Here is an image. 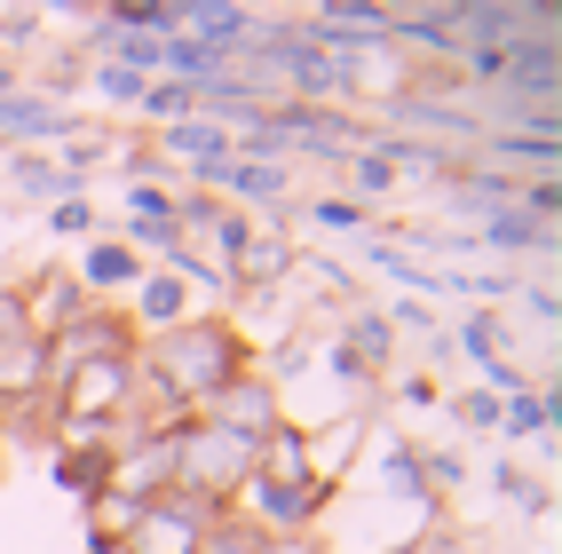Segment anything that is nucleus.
<instances>
[{"label":"nucleus","instance_id":"obj_1","mask_svg":"<svg viewBox=\"0 0 562 554\" xmlns=\"http://www.w3.org/2000/svg\"><path fill=\"white\" fill-rule=\"evenodd\" d=\"M333 491H341V484H325V475H302V484H270V475H254V484L238 491V515L261 523L270 539H293V531H317V515L333 507Z\"/></svg>","mask_w":562,"mask_h":554},{"label":"nucleus","instance_id":"obj_2","mask_svg":"<svg viewBox=\"0 0 562 554\" xmlns=\"http://www.w3.org/2000/svg\"><path fill=\"white\" fill-rule=\"evenodd\" d=\"M270 135H278V159H293V151L302 159H349L357 143H372L357 111H333V103H285L270 120Z\"/></svg>","mask_w":562,"mask_h":554},{"label":"nucleus","instance_id":"obj_3","mask_svg":"<svg viewBox=\"0 0 562 554\" xmlns=\"http://www.w3.org/2000/svg\"><path fill=\"white\" fill-rule=\"evenodd\" d=\"M143 349V332L127 325L120 302H95L88 317H71L56 341H48V381L56 373H80V364H103V357H135Z\"/></svg>","mask_w":562,"mask_h":554},{"label":"nucleus","instance_id":"obj_4","mask_svg":"<svg viewBox=\"0 0 562 554\" xmlns=\"http://www.w3.org/2000/svg\"><path fill=\"white\" fill-rule=\"evenodd\" d=\"M381 120L404 135V127H420L428 143H443V151H475L483 143V120H475V103H436L428 88H396V95H381ZM412 135V143H420Z\"/></svg>","mask_w":562,"mask_h":554},{"label":"nucleus","instance_id":"obj_5","mask_svg":"<svg viewBox=\"0 0 562 554\" xmlns=\"http://www.w3.org/2000/svg\"><path fill=\"white\" fill-rule=\"evenodd\" d=\"M214 515H222V507L167 491V499H151V507L135 515V531L120 539V554H199V539H206Z\"/></svg>","mask_w":562,"mask_h":554},{"label":"nucleus","instance_id":"obj_6","mask_svg":"<svg viewBox=\"0 0 562 554\" xmlns=\"http://www.w3.org/2000/svg\"><path fill=\"white\" fill-rule=\"evenodd\" d=\"M562 16L554 9H522V0H452V41L460 56L468 48H515L531 32H554Z\"/></svg>","mask_w":562,"mask_h":554},{"label":"nucleus","instance_id":"obj_7","mask_svg":"<svg viewBox=\"0 0 562 554\" xmlns=\"http://www.w3.org/2000/svg\"><path fill=\"white\" fill-rule=\"evenodd\" d=\"M191 420H206V428H231V436H246V443H261L285 412H278V388L261 381V364H246L238 381H222L214 396H199V412Z\"/></svg>","mask_w":562,"mask_h":554},{"label":"nucleus","instance_id":"obj_8","mask_svg":"<svg viewBox=\"0 0 562 554\" xmlns=\"http://www.w3.org/2000/svg\"><path fill=\"white\" fill-rule=\"evenodd\" d=\"M175 436H182V428H159V436H143L135 452H111V475H103V484L120 491V499H135V507L167 499V491H175Z\"/></svg>","mask_w":562,"mask_h":554},{"label":"nucleus","instance_id":"obj_9","mask_svg":"<svg viewBox=\"0 0 562 554\" xmlns=\"http://www.w3.org/2000/svg\"><path fill=\"white\" fill-rule=\"evenodd\" d=\"M159 159L175 167H191L199 174V191H222V174H231V159H238V143L222 135L214 120H175V127H159Z\"/></svg>","mask_w":562,"mask_h":554},{"label":"nucleus","instance_id":"obj_10","mask_svg":"<svg viewBox=\"0 0 562 554\" xmlns=\"http://www.w3.org/2000/svg\"><path fill=\"white\" fill-rule=\"evenodd\" d=\"M293 270H302V246L285 238V222H261V230L246 238V253L222 278H231V293H278Z\"/></svg>","mask_w":562,"mask_h":554},{"label":"nucleus","instance_id":"obj_11","mask_svg":"<svg viewBox=\"0 0 562 554\" xmlns=\"http://www.w3.org/2000/svg\"><path fill=\"white\" fill-rule=\"evenodd\" d=\"M41 396H48V341L0 332V412H41Z\"/></svg>","mask_w":562,"mask_h":554},{"label":"nucleus","instance_id":"obj_12","mask_svg":"<svg viewBox=\"0 0 562 554\" xmlns=\"http://www.w3.org/2000/svg\"><path fill=\"white\" fill-rule=\"evenodd\" d=\"M127 325L151 341V332H167V325H182V317H199V302H191V285H182L175 270H143V285L127 293Z\"/></svg>","mask_w":562,"mask_h":554},{"label":"nucleus","instance_id":"obj_13","mask_svg":"<svg viewBox=\"0 0 562 554\" xmlns=\"http://www.w3.org/2000/svg\"><path fill=\"white\" fill-rule=\"evenodd\" d=\"M95 302H88V285L71 278V270H41V278H24V317H32V332L41 341H56V332L71 325V317H88Z\"/></svg>","mask_w":562,"mask_h":554},{"label":"nucleus","instance_id":"obj_14","mask_svg":"<svg viewBox=\"0 0 562 554\" xmlns=\"http://www.w3.org/2000/svg\"><path fill=\"white\" fill-rule=\"evenodd\" d=\"M71 278L88 285V302H111V293H135L143 285V253L127 238H88L80 262H71Z\"/></svg>","mask_w":562,"mask_h":554},{"label":"nucleus","instance_id":"obj_15","mask_svg":"<svg viewBox=\"0 0 562 554\" xmlns=\"http://www.w3.org/2000/svg\"><path fill=\"white\" fill-rule=\"evenodd\" d=\"M389 48H428V56H460L452 41V0H396L389 9Z\"/></svg>","mask_w":562,"mask_h":554},{"label":"nucleus","instance_id":"obj_16","mask_svg":"<svg viewBox=\"0 0 562 554\" xmlns=\"http://www.w3.org/2000/svg\"><path fill=\"white\" fill-rule=\"evenodd\" d=\"M0 135H9V143H48V135H71V111H64L48 88H16V95H0Z\"/></svg>","mask_w":562,"mask_h":554},{"label":"nucleus","instance_id":"obj_17","mask_svg":"<svg viewBox=\"0 0 562 554\" xmlns=\"http://www.w3.org/2000/svg\"><path fill=\"white\" fill-rule=\"evenodd\" d=\"M475 253H499V262H522V253H554V222H531V214H492V222H475Z\"/></svg>","mask_w":562,"mask_h":554},{"label":"nucleus","instance_id":"obj_18","mask_svg":"<svg viewBox=\"0 0 562 554\" xmlns=\"http://www.w3.org/2000/svg\"><path fill=\"white\" fill-rule=\"evenodd\" d=\"M9 191L64 206V199H88V174H71L64 159H41V151H16V159H9Z\"/></svg>","mask_w":562,"mask_h":554},{"label":"nucleus","instance_id":"obj_19","mask_svg":"<svg viewBox=\"0 0 562 554\" xmlns=\"http://www.w3.org/2000/svg\"><path fill=\"white\" fill-rule=\"evenodd\" d=\"M443 191H452V206H460V214L492 222V214H515L522 182H515V174H492V167H460L452 182H443Z\"/></svg>","mask_w":562,"mask_h":554},{"label":"nucleus","instance_id":"obj_20","mask_svg":"<svg viewBox=\"0 0 562 554\" xmlns=\"http://www.w3.org/2000/svg\"><path fill=\"white\" fill-rule=\"evenodd\" d=\"M372 475H381V491L389 499H412V507H428L436 515V491H428V475H420V443H381V452H372Z\"/></svg>","mask_w":562,"mask_h":554},{"label":"nucleus","instance_id":"obj_21","mask_svg":"<svg viewBox=\"0 0 562 554\" xmlns=\"http://www.w3.org/2000/svg\"><path fill=\"white\" fill-rule=\"evenodd\" d=\"M48 475H56V491H71L88 507L111 475V452H95V443H48Z\"/></svg>","mask_w":562,"mask_h":554},{"label":"nucleus","instance_id":"obj_22","mask_svg":"<svg viewBox=\"0 0 562 554\" xmlns=\"http://www.w3.org/2000/svg\"><path fill=\"white\" fill-rule=\"evenodd\" d=\"M261 475H270V484H302V475H317V452H310L302 420H278L270 436H261Z\"/></svg>","mask_w":562,"mask_h":554},{"label":"nucleus","instance_id":"obj_23","mask_svg":"<svg viewBox=\"0 0 562 554\" xmlns=\"http://www.w3.org/2000/svg\"><path fill=\"white\" fill-rule=\"evenodd\" d=\"M443 341H452V357L483 364V373H492V364H499V357L515 349V341H507V317H499V309H468V317H460L452 332H443Z\"/></svg>","mask_w":562,"mask_h":554},{"label":"nucleus","instance_id":"obj_24","mask_svg":"<svg viewBox=\"0 0 562 554\" xmlns=\"http://www.w3.org/2000/svg\"><path fill=\"white\" fill-rule=\"evenodd\" d=\"M333 341H349V349L364 357V373H389V364H396V325H389V309H349Z\"/></svg>","mask_w":562,"mask_h":554},{"label":"nucleus","instance_id":"obj_25","mask_svg":"<svg viewBox=\"0 0 562 554\" xmlns=\"http://www.w3.org/2000/svg\"><path fill=\"white\" fill-rule=\"evenodd\" d=\"M389 167H396V182H404V174H420V182H452V174L468 167V151H443V143L389 135Z\"/></svg>","mask_w":562,"mask_h":554},{"label":"nucleus","instance_id":"obj_26","mask_svg":"<svg viewBox=\"0 0 562 554\" xmlns=\"http://www.w3.org/2000/svg\"><path fill=\"white\" fill-rule=\"evenodd\" d=\"M341 174H349V199H357V206H372V199H396V167H389V143H357V151L341 159Z\"/></svg>","mask_w":562,"mask_h":554},{"label":"nucleus","instance_id":"obj_27","mask_svg":"<svg viewBox=\"0 0 562 554\" xmlns=\"http://www.w3.org/2000/svg\"><path fill=\"white\" fill-rule=\"evenodd\" d=\"M143 120L151 127H175V120H199V88L191 80H143Z\"/></svg>","mask_w":562,"mask_h":554},{"label":"nucleus","instance_id":"obj_28","mask_svg":"<svg viewBox=\"0 0 562 554\" xmlns=\"http://www.w3.org/2000/svg\"><path fill=\"white\" fill-rule=\"evenodd\" d=\"M302 222H317V230H333V238H357V230H372V206H357L349 191H317L302 206Z\"/></svg>","mask_w":562,"mask_h":554},{"label":"nucleus","instance_id":"obj_29","mask_svg":"<svg viewBox=\"0 0 562 554\" xmlns=\"http://www.w3.org/2000/svg\"><path fill=\"white\" fill-rule=\"evenodd\" d=\"M261 539H270L261 523H246L238 507H222L214 523H206V539H199V554H261Z\"/></svg>","mask_w":562,"mask_h":554},{"label":"nucleus","instance_id":"obj_30","mask_svg":"<svg viewBox=\"0 0 562 554\" xmlns=\"http://www.w3.org/2000/svg\"><path fill=\"white\" fill-rule=\"evenodd\" d=\"M254 230H261V222H254V214H238V206H222V214L206 222V246H214V262H222V270H231V262H238V253H246V238H254Z\"/></svg>","mask_w":562,"mask_h":554},{"label":"nucleus","instance_id":"obj_31","mask_svg":"<svg viewBox=\"0 0 562 554\" xmlns=\"http://www.w3.org/2000/svg\"><path fill=\"white\" fill-rule=\"evenodd\" d=\"M41 24H48V9H0V56H32L41 48Z\"/></svg>","mask_w":562,"mask_h":554},{"label":"nucleus","instance_id":"obj_32","mask_svg":"<svg viewBox=\"0 0 562 554\" xmlns=\"http://www.w3.org/2000/svg\"><path fill=\"white\" fill-rule=\"evenodd\" d=\"M452 420H460V436H483V428H499V396L492 388H452Z\"/></svg>","mask_w":562,"mask_h":554},{"label":"nucleus","instance_id":"obj_33","mask_svg":"<svg viewBox=\"0 0 562 554\" xmlns=\"http://www.w3.org/2000/svg\"><path fill=\"white\" fill-rule=\"evenodd\" d=\"M127 222H175V191L167 182H127Z\"/></svg>","mask_w":562,"mask_h":554},{"label":"nucleus","instance_id":"obj_34","mask_svg":"<svg viewBox=\"0 0 562 554\" xmlns=\"http://www.w3.org/2000/svg\"><path fill=\"white\" fill-rule=\"evenodd\" d=\"M492 475H499V499H507V507H531V515H547V484H539V475H522L515 460H507V467H492Z\"/></svg>","mask_w":562,"mask_h":554},{"label":"nucleus","instance_id":"obj_35","mask_svg":"<svg viewBox=\"0 0 562 554\" xmlns=\"http://www.w3.org/2000/svg\"><path fill=\"white\" fill-rule=\"evenodd\" d=\"M317 364H325V373L341 381V388H372V381H381V373H364V357H357L349 341H325V357H317Z\"/></svg>","mask_w":562,"mask_h":554},{"label":"nucleus","instance_id":"obj_36","mask_svg":"<svg viewBox=\"0 0 562 554\" xmlns=\"http://www.w3.org/2000/svg\"><path fill=\"white\" fill-rule=\"evenodd\" d=\"M48 230L88 246V238H95V206H88V199H64V206H48Z\"/></svg>","mask_w":562,"mask_h":554},{"label":"nucleus","instance_id":"obj_37","mask_svg":"<svg viewBox=\"0 0 562 554\" xmlns=\"http://www.w3.org/2000/svg\"><path fill=\"white\" fill-rule=\"evenodd\" d=\"M310 364H317V357H310V341H278V357L261 364V381L278 388V381H293V373H310Z\"/></svg>","mask_w":562,"mask_h":554},{"label":"nucleus","instance_id":"obj_38","mask_svg":"<svg viewBox=\"0 0 562 554\" xmlns=\"http://www.w3.org/2000/svg\"><path fill=\"white\" fill-rule=\"evenodd\" d=\"M95 88H103L111 103H143V80H135V71H120V64H95Z\"/></svg>","mask_w":562,"mask_h":554},{"label":"nucleus","instance_id":"obj_39","mask_svg":"<svg viewBox=\"0 0 562 554\" xmlns=\"http://www.w3.org/2000/svg\"><path fill=\"white\" fill-rule=\"evenodd\" d=\"M389 325H396V332H428V341H436V309H428V302H396Z\"/></svg>","mask_w":562,"mask_h":554},{"label":"nucleus","instance_id":"obj_40","mask_svg":"<svg viewBox=\"0 0 562 554\" xmlns=\"http://www.w3.org/2000/svg\"><path fill=\"white\" fill-rule=\"evenodd\" d=\"M531 317H539L547 332L562 325V293H554V278H539V285H531Z\"/></svg>","mask_w":562,"mask_h":554},{"label":"nucleus","instance_id":"obj_41","mask_svg":"<svg viewBox=\"0 0 562 554\" xmlns=\"http://www.w3.org/2000/svg\"><path fill=\"white\" fill-rule=\"evenodd\" d=\"M261 554H325L317 531H293V539H261Z\"/></svg>","mask_w":562,"mask_h":554},{"label":"nucleus","instance_id":"obj_42","mask_svg":"<svg viewBox=\"0 0 562 554\" xmlns=\"http://www.w3.org/2000/svg\"><path fill=\"white\" fill-rule=\"evenodd\" d=\"M396 396H404V404H436V381H428V373H404Z\"/></svg>","mask_w":562,"mask_h":554},{"label":"nucleus","instance_id":"obj_43","mask_svg":"<svg viewBox=\"0 0 562 554\" xmlns=\"http://www.w3.org/2000/svg\"><path fill=\"white\" fill-rule=\"evenodd\" d=\"M310 270H317V278H325V285H333V293H349V285H357V278H349V270H341V262H333V253H325V262H310Z\"/></svg>","mask_w":562,"mask_h":554},{"label":"nucleus","instance_id":"obj_44","mask_svg":"<svg viewBox=\"0 0 562 554\" xmlns=\"http://www.w3.org/2000/svg\"><path fill=\"white\" fill-rule=\"evenodd\" d=\"M0 95H16V64L9 56H0Z\"/></svg>","mask_w":562,"mask_h":554},{"label":"nucleus","instance_id":"obj_45","mask_svg":"<svg viewBox=\"0 0 562 554\" xmlns=\"http://www.w3.org/2000/svg\"><path fill=\"white\" fill-rule=\"evenodd\" d=\"M88 554H120V546H103V539H95V546H88Z\"/></svg>","mask_w":562,"mask_h":554}]
</instances>
